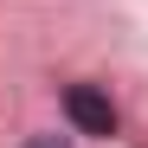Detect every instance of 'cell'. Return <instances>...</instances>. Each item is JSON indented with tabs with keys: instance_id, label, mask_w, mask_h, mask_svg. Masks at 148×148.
<instances>
[{
	"instance_id": "cell-1",
	"label": "cell",
	"mask_w": 148,
	"mask_h": 148,
	"mask_svg": "<svg viewBox=\"0 0 148 148\" xmlns=\"http://www.w3.org/2000/svg\"><path fill=\"white\" fill-rule=\"evenodd\" d=\"M64 116L77 122L84 135H116V110H110V97L97 84H71L64 90Z\"/></svg>"
},
{
	"instance_id": "cell-2",
	"label": "cell",
	"mask_w": 148,
	"mask_h": 148,
	"mask_svg": "<svg viewBox=\"0 0 148 148\" xmlns=\"http://www.w3.org/2000/svg\"><path fill=\"white\" fill-rule=\"evenodd\" d=\"M19 148H71L64 135H32V142H19Z\"/></svg>"
}]
</instances>
